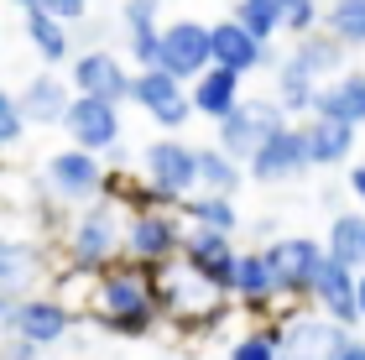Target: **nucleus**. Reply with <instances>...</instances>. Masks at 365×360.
<instances>
[{
  "label": "nucleus",
  "mask_w": 365,
  "mask_h": 360,
  "mask_svg": "<svg viewBox=\"0 0 365 360\" xmlns=\"http://www.w3.org/2000/svg\"><path fill=\"white\" fill-rule=\"evenodd\" d=\"M230 298L245 303L251 314L261 319H277V282H272V267H267V251H240L235 261V287H230Z\"/></svg>",
  "instance_id": "412c9836"
},
{
  "label": "nucleus",
  "mask_w": 365,
  "mask_h": 360,
  "mask_svg": "<svg viewBox=\"0 0 365 360\" xmlns=\"http://www.w3.org/2000/svg\"><path fill=\"white\" fill-rule=\"evenodd\" d=\"M178 215H182V225L214 230V235H235V225H240L235 199H220V193H188V199L178 204Z\"/></svg>",
  "instance_id": "bb28decb"
},
{
  "label": "nucleus",
  "mask_w": 365,
  "mask_h": 360,
  "mask_svg": "<svg viewBox=\"0 0 365 360\" xmlns=\"http://www.w3.org/2000/svg\"><path fill=\"white\" fill-rule=\"evenodd\" d=\"M277 6H282V0H277Z\"/></svg>",
  "instance_id": "37998d69"
},
{
  "label": "nucleus",
  "mask_w": 365,
  "mask_h": 360,
  "mask_svg": "<svg viewBox=\"0 0 365 360\" xmlns=\"http://www.w3.org/2000/svg\"><path fill=\"white\" fill-rule=\"evenodd\" d=\"M313 303H319L324 319H334L339 329H355L360 324V298H355V272L339 267V261L324 256L319 277H313Z\"/></svg>",
  "instance_id": "a211bd4d"
},
{
  "label": "nucleus",
  "mask_w": 365,
  "mask_h": 360,
  "mask_svg": "<svg viewBox=\"0 0 365 360\" xmlns=\"http://www.w3.org/2000/svg\"><path fill=\"white\" fill-rule=\"evenodd\" d=\"M240 100H245V94H240V78H235V73H225V68H204V73H198L193 84H188V105H193V115H204V120H214V125L235 115Z\"/></svg>",
  "instance_id": "5701e85b"
},
{
  "label": "nucleus",
  "mask_w": 365,
  "mask_h": 360,
  "mask_svg": "<svg viewBox=\"0 0 365 360\" xmlns=\"http://www.w3.org/2000/svg\"><path fill=\"white\" fill-rule=\"evenodd\" d=\"M94 319L120 339H146L157 329V303H152V282L141 267H130L120 256L115 267L94 277Z\"/></svg>",
  "instance_id": "f257e3e1"
},
{
  "label": "nucleus",
  "mask_w": 365,
  "mask_h": 360,
  "mask_svg": "<svg viewBox=\"0 0 365 360\" xmlns=\"http://www.w3.org/2000/svg\"><path fill=\"white\" fill-rule=\"evenodd\" d=\"M11 6H21V11H37V0H11Z\"/></svg>",
  "instance_id": "a19ab883"
},
{
  "label": "nucleus",
  "mask_w": 365,
  "mask_h": 360,
  "mask_svg": "<svg viewBox=\"0 0 365 360\" xmlns=\"http://www.w3.org/2000/svg\"><path fill=\"white\" fill-rule=\"evenodd\" d=\"M267 267H272L277 298L287 308H303V303H313V277H319V267H324V240H313V235H277L267 245Z\"/></svg>",
  "instance_id": "7ed1b4c3"
},
{
  "label": "nucleus",
  "mask_w": 365,
  "mask_h": 360,
  "mask_svg": "<svg viewBox=\"0 0 365 360\" xmlns=\"http://www.w3.org/2000/svg\"><path fill=\"white\" fill-rule=\"evenodd\" d=\"M42 272H47L42 245L16 240V235H0V292H6L11 303L31 298V287L42 282Z\"/></svg>",
  "instance_id": "6ab92c4d"
},
{
  "label": "nucleus",
  "mask_w": 365,
  "mask_h": 360,
  "mask_svg": "<svg viewBox=\"0 0 365 360\" xmlns=\"http://www.w3.org/2000/svg\"><path fill=\"white\" fill-rule=\"evenodd\" d=\"M21 130H26V120H21V105H16V94H11V89H0V146L21 141Z\"/></svg>",
  "instance_id": "72a5a7b5"
},
{
  "label": "nucleus",
  "mask_w": 365,
  "mask_h": 360,
  "mask_svg": "<svg viewBox=\"0 0 365 360\" xmlns=\"http://www.w3.org/2000/svg\"><path fill=\"white\" fill-rule=\"evenodd\" d=\"M209 68L245 78V73H261V68H282V58H277L272 42H256L235 16H225V21L209 26Z\"/></svg>",
  "instance_id": "6e6552de"
},
{
  "label": "nucleus",
  "mask_w": 365,
  "mask_h": 360,
  "mask_svg": "<svg viewBox=\"0 0 365 360\" xmlns=\"http://www.w3.org/2000/svg\"><path fill=\"white\" fill-rule=\"evenodd\" d=\"M313 115L339 120V125H365V68H344L339 78H329L313 100Z\"/></svg>",
  "instance_id": "4be33fe9"
},
{
  "label": "nucleus",
  "mask_w": 365,
  "mask_h": 360,
  "mask_svg": "<svg viewBox=\"0 0 365 360\" xmlns=\"http://www.w3.org/2000/svg\"><path fill=\"white\" fill-rule=\"evenodd\" d=\"M11 308H16V303L6 298V292H0V334H6V329H11Z\"/></svg>",
  "instance_id": "58836bf2"
},
{
  "label": "nucleus",
  "mask_w": 365,
  "mask_h": 360,
  "mask_svg": "<svg viewBox=\"0 0 365 360\" xmlns=\"http://www.w3.org/2000/svg\"><path fill=\"white\" fill-rule=\"evenodd\" d=\"M282 125H287L282 105H277V100H261V94H256V100H240V110H235L230 120L214 125V146H220L225 157H235L240 168H245V162H251V157L277 136Z\"/></svg>",
  "instance_id": "20e7f679"
},
{
  "label": "nucleus",
  "mask_w": 365,
  "mask_h": 360,
  "mask_svg": "<svg viewBox=\"0 0 365 360\" xmlns=\"http://www.w3.org/2000/svg\"><path fill=\"white\" fill-rule=\"evenodd\" d=\"M130 105H141L146 115H152L168 136H178V125L193 115V105H188V84H178L173 73H162V68H141L136 78H130Z\"/></svg>",
  "instance_id": "4468645a"
},
{
  "label": "nucleus",
  "mask_w": 365,
  "mask_h": 360,
  "mask_svg": "<svg viewBox=\"0 0 365 360\" xmlns=\"http://www.w3.org/2000/svg\"><path fill=\"white\" fill-rule=\"evenodd\" d=\"M324 256L350 267V272H365V209H339L334 225H329Z\"/></svg>",
  "instance_id": "393cba45"
},
{
  "label": "nucleus",
  "mask_w": 365,
  "mask_h": 360,
  "mask_svg": "<svg viewBox=\"0 0 365 360\" xmlns=\"http://www.w3.org/2000/svg\"><path fill=\"white\" fill-rule=\"evenodd\" d=\"M182 267H188L198 282H209L220 298H230V287H235V261H240V251H235V240L230 235H214V230H193L188 225V235H182Z\"/></svg>",
  "instance_id": "f8f14e48"
},
{
  "label": "nucleus",
  "mask_w": 365,
  "mask_h": 360,
  "mask_svg": "<svg viewBox=\"0 0 365 360\" xmlns=\"http://www.w3.org/2000/svg\"><path fill=\"white\" fill-rule=\"evenodd\" d=\"M272 100L282 105V115H313V100H319V84L297 78L292 68H277V94Z\"/></svg>",
  "instance_id": "2f4dec72"
},
{
  "label": "nucleus",
  "mask_w": 365,
  "mask_h": 360,
  "mask_svg": "<svg viewBox=\"0 0 365 360\" xmlns=\"http://www.w3.org/2000/svg\"><path fill=\"white\" fill-rule=\"evenodd\" d=\"M303 130H308V157H313V168H339V162H350V152H355V125L308 115Z\"/></svg>",
  "instance_id": "a878e982"
},
{
  "label": "nucleus",
  "mask_w": 365,
  "mask_h": 360,
  "mask_svg": "<svg viewBox=\"0 0 365 360\" xmlns=\"http://www.w3.org/2000/svg\"><path fill=\"white\" fill-rule=\"evenodd\" d=\"M73 308L68 303H58L53 292H31V298H21L11 308V339H26V345H37V350H47V345H58V339H68V329H73Z\"/></svg>",
  "instance_id": "ddd939ff"
},
{
  "label": "nucleus",
  "mask_w": 365,
  "mask_h": 360,
  "mask_svg": "<svg viewBox=\"0 0 365 360\" xmlns=\"http://www.w3.org/2000/svg\"><path fill=\"white\" fill-rule=\"evenodd\" d=\"M245 183V168L235 157H225L220 146H198V193H220V199H235Z\"/></svg>",
  "instance_id": "cd10ccee"
},
{
  "label": "nucleus",
  "mask_w": 365,
  "mask_h": 360,
  "mask_svg": "<svg viewBox=\"0 0 365 360\" xmlns=\"http://www.w3.org/2000/svg\"><path fill=\"white\" fill-rule=\"evenodd\" d=\"M272 324H277V355L282 360H334L355 339L350 329H339L334 319L303 314V308H292V314H282Z\"/></svg>",
  "instance_id": "39448f33"
},
{
  "label": "nucleus",
  "mask_w": 365,
  "mask_h": 360,
  "mask_svg": "<svg viewBox=\"0 0 365 360\" xmlns=\"http://www.w3.org/2000/svg\"><path fill=\"white\" fill-rule=\"evenodd\" d=\"M157 11H162V0H125V11H120L125 47H130V63H136V73H141V68H157V47H162Z\"/></svg>",
  "instance_id": "b1692460"
},
{
  "label": "nucleus",
  "mask_w": 365,
  "mask_h": 360,
  "mask_svg": "<svg viewBox=\"0 0 365 360\" xmlns=\"http://www.w3.org/2000/svg\"><path fill=\"white\" fill-rule=\"evenodd\" d=\"M42 350L37 345H26V339H6V345H0V360H37Z\"/></svg>",
  "instance_id": "c9c22d12"
},
{
  "label": "nucleus",
  "mask_w": 365,
  "mask_h": 360,
  "mask_svg": "<svg viewBox=\"0 0 365 360\" xmlns=\"http://www.w3.org/2000/svg\"><path fill=\"white\" fill-rule=\"evenodd\" d=\"M230 360H282L277 355V324H261V329L240 334L235 345H230Z\"/></svg>",
  "instance_id": "473e14b6"
},
{
  "label": "nucleus",
  "mask_w": 365,
  "mask_h": 360,
  "mask_svg": "<svg viewBox=\"0 0 365 360\" xmlns=\"http://www.w3.org/2000/svg\"><path fill=\"white\" fill-rule=\"evenodd\" d=\"M355 298H360V324H365V272H355Z\"/></svg>",
  "instance_id": "ea45409f"
},
{
  "label": "nucleus",
  "mask_w": 365,
  "mask_h": 360,
  "mask_svg": "<svg viewBox=\"0 0 365 360\" xmlns=\"http://www.w3.org/2000/svg\"><path fill=\"white\" fill-rule=\"evenodd\" d=\"M282 68H292L297 78H308V84L324 89L329 78H339L344 68H350V53H344V47L319 26L313 37H297V42H292V53L282 58Z\"/></svg>",
  "instance_id": "f3484780"
},
{
  "label": "nucleus",
  "mask_w": 365,
  "mask_h": 360,
  "mask_svg": "<svg viewBox=\"0 0 365 360\" xmlns=\"http://www.w3.org/2000/svg\"><path fill=\"white\" fill-rule=\"evenodd\" d=\"M68 256H73V267H84L94 277L125 256V220L115 215L110 199L78 209V220L68 225Z\"/></svg>",
  "instance_id": "f03ea898"
},
{
  "label": "nucleus",
  "mask_w": 365,
  "mask_h": 360,
  "mask_svg": "<svg viewBox=\"0 0 365 360\" xmlns=\"http://www.w3.org/2000/svg\"><path fill=\"white\" fill-rule=\"evenodd\" d=\"M157 68L173 73L178 84H193V78L209 68V26L204 21H173V26H162Z\"/></svg>",
  "instance_id": "2eb2a0df"
},
{
  "label": "nucleus",
  "mask_w": 365,
  "mask_h": 360,
  "mask_svg": "<svg viewBox=\"0 0 365 360\" xmlns=\"http://www.w3.org/2000/svg\"><path fill=\"white\" fill-rule=\"evenodd\" d=\"M16 105H21L26 125H63V115H68V105H73V89H68L63 73L47 68V73H37L21 94H16Z\"/></svg>",
  "instance_id": "aec40b11"
},
{
  "label": "nucleus",
  "mask_w": 365,
  "mask_h": 360,
  "mask_svg": "<svg viewBox=\"0 0 365 360\" xmlns=\"http://www.w3.org/2000/svg\"><path fill=\"white\" fill-rule=\"evenodd\" d=\"M308 168H313L308 130H303V120H287L251 162H245V178H256V183H292V178H303Z\"/></svg>",
  "instance_id": "9b49d317"
},
{
  "label": "nucleus",
  "mask_w": 365,
  "mask_h": 360,
  "mask_svg": "<svg viewBox=\"0 0 365 360\" xmlns=\"http://www.w3.org/2000/svg\"><path fill=\"white\" fill-rule=\"evenodd\" d=\"M235 21L251 31L256 42H272L282 31V6L277 0H235Z\"/></svg>",
  "instance_id": "7c9ffc66"
},
{
  "label": "nucleus",
  "mask_w": 365,
  "mask_h": 360,
  "mask_svg": "<svg viewBox=\"0 0 365 360\" xmlns=\"http://www.w3.org/2000/svg\"><path fill=\"white\" fill-rule=\"evenodd\" d=\"M141 162H146V183L168 199V209H178L188 193H198V146L178 136H157L141 152Z\"/></svg>",
  "instance_id": "0eeeda50"
},
{
  "label": "nucleus",
  "mask_w": 365,
  "mask_h": 360,
  "mask_svg": "<svg viewBox=\"0 0 365 360\" xmlns=\"http://www.w3.org/2000/svg\"><path fill=\"white\" fill-rule=\"evenodd\" d=\"M334 360H365V339H350V345H344Z\"/></svg>",
  "instance_id": "4c0bfd02"
},
{
  "label": "nucleus",
  "mask_w": 365,
  "mask_h": 360,
  "mask_svg": "<svg viewBox=\"0 0 365 360\" xmlns=\"http://www.w3.org/2000/svg\"><path fill=\"white\" fill-rule=\"evenodd\" d=\"M63 130L78 152H115L120 146V105H99V100H73L68 115H63Z\"/></svg>",
  "instance_id": "dca6fc26"
},
{
  "label": "nucleus",
  "mask_w": 365,
  "mask_h": 360,
  "mask_svg": "<svg viewBox=\"0 0 365 360\" xmlns=\"http://www.w3.org/2000/svg\"><path fill=\"white\" fill-rule=\"evenodd\" d=\"M47 188L58 193L63 204H99L110 188V168L99 162L94 152H78V146H68V152H53L47 157Z\"/></svg>",
  "instance_id": "1a4fd4ad"
},
{
  "label": "nucleus",
  "mask_w": 365,
  "mask_h": 360,
  "mask_svg": "<svg viewBox=\"0 0 365 360\" xmlns=\"http://www.w3.org/2000/svg\"><path fill=\"white\" fill-rule=\"evenodd\" d=\"M37 11H42V16H53V21H63V26H68V21H78V16L89 11V0H37Z\"/></svg>",
  "instance_id": "f704fd0d"
},
{
  "label": "nucleus",
  "mask_w": 365,
  "mask_h": 360,
  "mask_svg": "<svg viewBox=\"0 0 365 360\" xmlns=\"http://www.w3.org/2000/svg\"><path fill=\"white\" fill-rule=\"evenodd\" d=\"M162 360H178V355H162Z\"/></svg>",
  "instance_id": "79ce46f5"
},
{
  "label": "nucleus",
  "mask_w": 365,
  "mask_h": 360,
  "mask_svg": "<svg viewBox=\"0 0 365 360\" xmlns=\"http://www.w3.org/2000/svg\"><path fill=\"white\" fill-rule=\"evenodd\" d=\"M26 42L37 47V58L47 63V68L68 63V53H73L68 26H63V21H53V16H42V11H26Z\"/></svg>",
  "instance_id": "c85d7f7f"
},
{
  "label": "nucleus",
  "mask_w": 365,
  "mask_h": 360,
  "mask_svg": "<svg viewBox=\"0 0 365 360\" xmlns=\"http://www.w3.org/2000/svg\"><path fill=\"white\" fill-rule=\"evenodd\" d=\"M130 73L115 53H105V47H89V53L73 58L68 68V89L73 100H99V105H125L130 100Z\"/></svg>",
  "instance_id": "9d476101"
},
{
  "label": "nucleus",
  "mask_w": 365,
  "mask_h": 360,
  "mask_svg": "<svg viewBox=\"0 0 365 360\" xmlns=\"http://www.w3.org/2000/svg\"><path fill=\"white\" fill-rule=\"evenodd\" d=\"M324 31L344 53L365 47V0H324Z\"/></svg>",
  "instance_id": "c756f323"
},
{
  "label": "nucleus",
  "mask_w": 365,
  "mask_h": 360,
  "mask_svg": "<svg viewBox=\"0 0 365 360\" xmlns=\"http://www.w3.org/2000/svg\"><path fill=\"white\" fill-rule=\"evenodd\" d=\"M182 225L178 209H152V215H130L125 220V261L130 267H168L182 256Z\"/></svg>",
  "instance_id": "423d86ee"
},
{
  "label": "nucleus",
  "mask_w": 365,
  "mask_h": 360,
  "mask_svg": "<svg viewBox=\"0 0 365 360\" xmlns=\"http://www.w3.org/2000/svg\"><path fill=\"white\" fill-rule=\"evenodd\" d=\"M350 193H355V204L365 209V157H360V162H350Z\"/></svg>",
  "instance_id": "e433bc0d"
}]
</instances>
